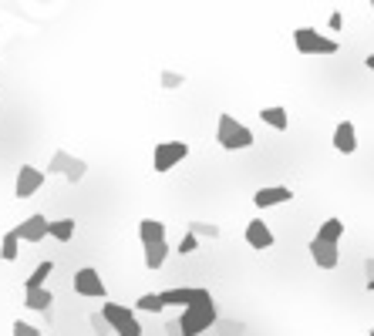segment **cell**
<instances>
[{
	"mask_svg": "<svg viewBox=\"0 0 374 336\" xmlns=\"http://www.w3.org/2000/svg\"><path fill=\"white\" fill-rule=\"evenodd\" d=\"M310 259L317 262L320 269H337V262H340V252H337V245L331 243H320V239H310Z\"/></svg>",
	"mask_w": 374,
	"mask_h": 336,
	"instance_id": "cell-12",
	"label": "cell"
},
{
	"mask_svg": "<svg viewBox=\"0 0 374 336\" xmlns=\"http://www.w3.org/2000/svg\"><path fill=\"white\" fill-rule=\"evenodd\" d=\"M213 323H216V303L209 299V303H196V306L182 310L179 330H182V336H199V333H206Z\"/></svg>",
	"mask_w": 374,
	"mask_h": 336,
	"instance_id": "cell-3",
	"label": "cell"
},
{
	"mask_svg": "<svg viewBox=\"0 0 374 336\" xmlns=\"http://www.w3.org/2000/svg\"><path fill=\"white\" fill-rule=\"evenodd\" d=\"M182 81H186L182 75H175V71H166V75H162V88H168V91H175V88H179Z\"/></svg>",
	"mask_w": 374,
	"mask_h": 336,
	"instance_id": "cell-29",
	"label": "cell"
},
{
	"mask_svg": "<svg viewBox=\"0 0 374 336\" xmlns=\"http://www.w3.org/2000/svg\"><path fill=\"white\" fill-rule=\"evenodd\" d=\"M273 232H270V225L263 222V219H253V222H246V245L250 249H273Z\"/></svg>",
	"mask_w": 374,
	"mask_h": 336,
	"instance_id": "cell-11",
	"label": "cell"
},
{
	"mask_svg": "<svg viewBox=\"0 0 374 336\" xmlns=\"http://www.w3.org/2000/svg\"><path fill=\"white\" fill-rule=\"evenodd\" d=\"M216 142H220V148L226 151H246L253 148V131L240 125L233 114H220V125H216Z\"/></svg>",
	"mask_w": 374,
	"mask_h": 336,
	"instance_id": "cell-1",
	"label": "cell"
},
{
	"mask_svg": "<svg viewBox=\"0 0 374 336\" xmlns=\"http://www.w3.org/2000/svg\"><path fill=\"white\" fill-rule=\"evenodd\" d=\"M101 316L108 319L115 336H142V323L135 316V310L122 306V303H101Z\"/></svg>",
	"mask_w": 374,
	"mask_h": 336,
	"instance_id": "cell-2",
	"label": "cell"
},
{
	"mask_svg": "<svg viewBox=\"0 0 374 336\" xmlns=\"http://www.w3.org/2000/svg\"><path fill=\"white\" fill-rule=\"evenodd\" d=\"M75 293L85 299H108V286L94 266H81L75 273Z\"/></svg>",
	"mask_w": 374,
	"mask_h": 336,
	"instance_id": "cell-6",
	"label": "cell"
},
{
	"mask_svg": "<svg viewBox=\"0 0 374 336\" xmlns=\"http://www.w3.org/2000/svg\"><path fill=\"white\" fill-rule=\"evenodd\" d=\"M75 229H78L75 219H55L51 229H48V236L57 239V243H71V239H75Z\"/></svg>",
	"mask_w": 374,
	"mask_h": 336,
	"instance_id": "cell-18",
	"label": "cell"
},
{
	"mask_svg": "<svg viewBox=\"0 0 374 336\" xmlns=\"http://www.w3.org/2000/svg\"><path fill=\"white\" fill-rule=\"evenodd\" d=\"M260 121H263V125H270L273 131H287V128H290V114H287V108H280V105L260 108Z\"/></svg>",
	"mask_w": 374,
	"mask_h": 336,
	"instance_id": "cell-16",
	"label": "cell"
},
{
	"mask_svg": "<svg viewBox=\"0 0 374 336\" xmlns=\"http://www.w3.org/2000/svg\"><path fill=\"white\" fill-rule=\"evenodd\" d=\"M85 175H88V162H85V158H75V165H71V171H68L64 178H68L71 185H78V182H81Z\"/></svg>",
	"mask_w": 374,
	"mask_h": 336,
	"instance_id": "cell-25",
	"label": "cell"
},
{
	"mask_svg": "<svg viewBox=\"0 0 374 336\" xmlns=\"http://www.w3.org/2000/svg\"><path fill=\"white\" fill-rule=\"evenodd\" d=\"M55 303V293L51 289H24V306L34 310V313H48Z\"/></svg>",
	"mask_w": 374,
	"mask_h": 336,
	"instance_id": "cell-15",
	"label": "cell"
},
{
	"mask_svg": "<svg viewBox=\"0 0 374 336\" xmlns=\"http://www.w3.org/2000/svg\"><path fill=\"white\" fill-rule=\"evenodd\" d=\"M196 249H199V236L186 232V236L179 239V249H175V252H179V256H189V252H196Z\"/></svg>",
	"mask_w": 374,
	"mask_h": 336,
	"instance_id": "cell-26",
	"label": "cell"
},
{
	"mask_svg": "<svg viewBox=\"0 0 374 336\" xmlns=\"http://www.w3.org/2000/svg\"><path fill=\"white\" fill-rule=\"evenodd\" d=\"M17 256H20V236H17V229H10V232L3 236V243H0V259L14 262Z\"/></svg>",
	"mask_w": 374,
	"mask_h": 336,
	"instance_id": "cell-22",
	"label": "cell"
},
{
	"mask_svg": "<svg viewBox=\"0 0 374 336\" xmlns=\"http://www.w3.org/2000/svg\"><path fill=\"white\" fill-rule=\"evenodd\" d=\"M55 273V262L48 259V262H41L38 269L27 276V282H24V289H48V276Z\"/></svg>",
	"mask_w": 374,
	"mask_h": 336,
	"instance_id": "cell-19",
	"label": "cell"
},
{
	"mask_svg": "<svg viewBox=\"0 0 374 336\" xmlns=\"http://www.w3.org/2000/svg\"><path fill=\"white\" fill-rule=\"evenodd\" d=\"M10 336H41V330L31 326V323H24V319H17V323L10 326Z\"/></svg>",
	"mask_w": 374,
	"mask_h": 336,
	"instance_id": "cell-28",
	"label": "cell"
},
{
	"mask_svg": "<svg viewBox=\"0 0 374 336\" xmlns=\"http://www.w3.org/2000/svg\"><path fill=\"white\" fill-rule=\"evenodd\" d=\"M20 236V243H41V239H48V229H51V219L48 215H41V212H34V215H27L20 225H14Z\"/></svg>",
	"mask_w": 374,
	"mask_h": 336,
	"instance_id": "cell-9",
	"label": "cell"
},
{
	"mask_svg": "<svg viewBox=\"0 0 374 336\" xmlns=\"http://www.w3.org/2000/svg\"><path fill=\"white\" fill-rule=\"evenodd\" d=\"M371 7H374V0H371Z\"/></svg>",
	"mask_w": 374,
	"mask_h": 336,
	"instance_id": "cell-35",
	"label": "cell"
},
{
	"mask_svg": "<svg viewBox=\"0 0 374 336\" xmlns=\"http://www.w3.org/2000/svg\"><path fill=\"white\" fill-rule=\"evenodd\" d=\"M88 323H92L94 336H108V333H112V326H108V319L101 316V313H92V316H88Z\"/></svg>",
	"mask_w": 374,
	"mask_h": 336,
	"instance_id": "cell-27",
	"label": "cell"
},
{
	"mask_svg": "<svg viewBox=\"0 0 374 336\" xmlns=\"http://www.w3.org/2000/svg\"><path fill=\"white\" fill-rule=\"evenodd\" d=\"M71 165H75V155H68L64 148H57L55 155H51V162H48V175H68Z\"/></svg>",
	"mask_w": 374,
	"mask_h": 336,
	"instance_id": "cell-20",
	"label": "cell"
},
{
	"mask_svg": "<svg viewBox=\"0 0 374 336\" xmlns=\"http://www.w3.org/2000/svg\"><path fill=\"white\" fill-rule=\"evenodd\" d=\"M371 336H374V330H371Z\"/></svg>",
	"mask_w": 374,
	"mask_h": 336,
	"instance_id": "cell-36",
	"label": "cell"
},
{
	"mask_svg": "<svg viewBox=\"0 0 374 336\" xmlns=\"http://www.w3.org/2000/svg\"><path fill=\"white\" fill-rule=\"evenodd\" d=\"M327 27H331V31H340V27H344V14H340V10H334V14H331V20H327Z\"/></svg>",
	"mask_w": 374,
	"mask_h": 336,
	"instance_id": "cell-30",
	"label": "cell"
},
{
	"mask_svg": "<svg viewBox=\"0 0 374 336\" xmlns=\"http://www.w3.org/2000/svg\"><path fill=\"white\" fill-rule=\"evenodd\" d=\"M138 239H142L145 249H149V245H162L166 243V222H159V219H142V222H138Z\"/></svg>",
	"mask_w": 374,
	"mask_h": 336,
	"instance_id": "cell-14",
	"label": "cell"
},
{
	"mask_svg": "<svg viewBox=\"0 0 374 336\" xmlns=\"http://www.w3.org/2000/svg\"><path fill=\"white\" fill-rule=\"evenodd\" d=\"M331 142H334V148L340 151V155H354V151H357V131H354V125H351V121H340V125L334 128V138H331Z\"/></svg>",
	"mask_w": 374,
	"mask_h": 336,
	"instance_id": "cell-13",
	"label": "cell"
},
{
	"mask_svg": "<svg viewBox=\"0 0 374 336\" xmlns=\"http://www.w3.org/2000/svg\"><path fill=\"white\" fill-rule=\"evenodd\" d=\"M209 289L203 286H179V289H166L162 293V303L166 306H179V310H189V306H196V303H209Z\"/></svg>",
	"mask_w": 374,
	"mask_h": 336,
	"instance_id": "cell-7",
	"label": "cell"
},
{
	"mask_svg": "<svg viewBox=\"0 0 374 336\" xmlns=\"http://www.w3.org/2000/svg\"><path fill=\"white\" fill-rule=\"evenodd\" d=\"M364 273H368V280H374V259L364 262Z\"/></svg>",
	"mask_w": 374,
	"mask_h": 336,
	"instance_id": "cell-32",
	"label": "cell"
},
{
	"mask_svg": "<svg viewBox=\"0 0 374 336\" xmlns=\"http://www.w3.org/2000/svg\"><path fill=\"white\" fill-rule=\"evenodd\" d=\"M287 202H294V192L287 185H263L253 195V206L257 208H273V206H287Z\"/></svg>",
	"mask_w": 374,
	"mask_h": 336,
	"instance_id": "cell-10",
	"label": "cell"
},
{
	"mask_svg": "<svg viewBox=\"0 0 374 336\" xmlns=\"http://www.w3.org/2000/svg\"><path fill=\"white\" fill-rule=\"evenodd\" d=\"M166 259H168V243H162V245H149V249H145V269H149V273H155V269H162V266H166Z\"/></svg>",
	"mask_w": 374,
	"mask_h": 336,
	"instance_id": "cell-21",
	"label": "cell"
},
{
	"mask_svg": "<svg viewBox=\"0 0 374 336\" xmlns=\"http://www.w3.org/2000/svg\"><path fill=\"white\" fill-rule=\"evenodd\" d=\"M368 293H374V280H368Z\"/></svg>",
	"mask_w": 374,
	"mask_h": 336,
	"instance_id": "cell-34",
	"label": "cell"
},
{
	"mask_svg": "<svg viewBox=\"0 0 374 336\" xmlns=\"http://www.w3.org/2000/svg\"><path fill=\"white\" fill-rule=\"evenodd\" d=\"M135 310H138V313H162V310H166L162 293H142V296L135 299Z\"/></svg>",
	"mask_w": 374,
	"mask_h": 336,
	"instance_id": "cell-23",
	"label": "cell"
},
{
	"mask_svg": "<svg viewBox=\"0 0 374 336\" xmlns=\"http://www.w3.org/2000/svg\"><path fill=\"white\" fill-rule=\"evenodd\" d=\"M314 239H320V243H331V245H337V243H340V239H344V222L331 215V219H327V222H324V225H320V229H317V236H314Z\"/></svg>",
	"mask_w": 374,
	"mask_h": 336,
	"instance_id": "cell-17",
	"label": "cell"
},
{
	"mask_svg": "<svg viewBox=\"0 0 374 336\" xmlns=\"http://www.w3.org/2000/svg\"><path fill=\"white\" fill-rule=\"evenodd\" d=\"M294 47H297L300 54H337L340 51V44L334 38L320 34L314 27H297L294 31Z\"/></svg>",
	"mask_w": 374,
	"mask_h": 336,
	"instance_id": "cell-4",
	"label": "cell"
},
{
	"mask_svg": "<svg viewBox=\"0 0 374 336\" xmlns=\"http://www.w3.org/2000/svg\"><path fill=\"white\" fill-rule=\"evenodd\" d=\"M186 232L199 236V239H220V225H206V222H189Z\"/></svg>",
	"mask_w": 374,
	"mask_h": 336,
	"instance_id": "cell-24",
	"label": "cell"
},
{
	"mask_svg": "<svg viewBox=\"0 0 374 336\" xmlns=\"http://www.w3.org/2000/svg\"><path fill=\"white\" fill-rule=\"evenodd\" d=\"M44 182H48V171H41V168H34V165H20L17 182H14V195H17V199H31Z\"/></svg>",
	"mask_w": 374,
	"mask_h": 336,
	"instance_id": "cell-8",
	"label": "cell"
},
{
	"mask_svg": "<svg viewBox=\"0 0 374 336\" xmlns=\"http://www.w3.org/2000/svg\"><path fill=\"white\" fill-rule=\"evenodd\" d=\"M364 64H368V68H371V71H374V51H371V54H368V57H364Z\"/></svg>",
	"mask_w": 374,
	"mask_h": 336,
	"instance_id": "cell-33",
	"label": "cell"
},
{
	"mask_svg": "<svg viewBox=\"0 0 374 336\" xmlns=\"http://www.w3.org/2000/svg\"><path fill=\"white\" fill-rule=\"evenodd\" d=\"M166 330H168V336H182V330H179V319H175V323H168Z\"/></svg>",
	"mask_w": 374,
	"mask_h": 336,
	"instance_id": "cell-31",
	"label": "cell"
},
{
	"mask_svg": "<svg viewBox=\"0 0 374 336\" xmlns=\"http://www.w3.org/2000/svg\"><path fill=\"white\" fill-rule=\"evenodd\" d=\"M186 158H189L186 142H159L155 151H152V168H155L159 175H166V171H172L179 162H186Z\"/></svg>",
	"mask_w": 374,
	"mask_h": 336,
	"instance_id": "cell-5",
	"label": "cell"
}]
</instances>
